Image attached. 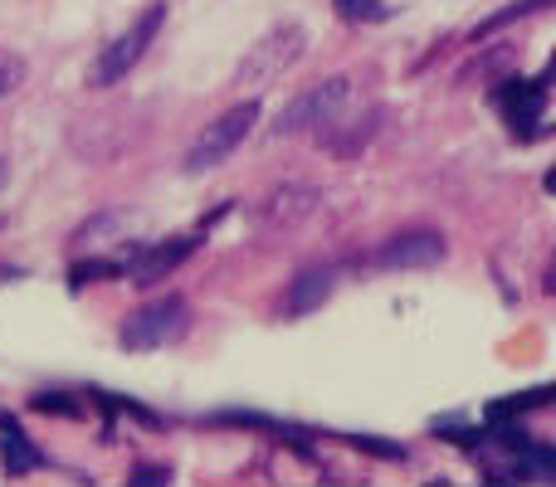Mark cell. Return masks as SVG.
<instances>
[{"label":"cell","instance_id":"14","mask_svg":"<svg viewBox=\"0 0 556 487\" xmlns=\"http://www.w3.org/2000/svg\"><path fill=\"white\" fill-rule=\"evenodd\" d=\"M108 278H123V268L108 264V258H88V264H74V287H84V283H108Z\"/></svg>","mask_w":556,"mask_h":487},{"label":"cell","instance_id":"6","mask_svg":"<svg viewBox=\"0 0 556 487\" xmlns=\"http://www.w3.org/2000/svg\"><path fill=\"white\" fill-rule=\"evenodd\" d=\"M317 205H323V191H317V185L283 181L260 201V220H264V230H298L307 215H317Z\"/></svg>","mask_w":556,"mask_h":487},{"label":"cell","instance_id":"4","mask_svg":"<svg viewBox=\"0 0 556 487\" xmlns=\"http://www.w3.org/2000/svg\"><path fill=\"white\" fill-rule=\"evenodd\" d=\"M186 326H191V312L181 297H156L123 322V346L127 351H162V346L181 342Z\"/></svg>","mask_w":556,"mask_h":487},{"label":"cell","instance_id":"13","mask_svg":"<svg viewBox=\"0 0 556 487\" xmlns=\"http://www.w3.org/2000/svg\"><path fill=\"white\" fill-rule=\"evenodd\" d=\"M20 84H25V59H20L15 49H0V103L15 98Z\"/></svg>","mask_w":556,"mask_h":487},{"label":"cell","instance_id":"17","mask_svg":"<svg viewBox=\"0 0 556 487\" xmlns=\"http://www.w3.org/2000/svg\"><path fill=\"white\" fill-rule=\"evenodd\" d=\"M352 444L356 449H366V453H381V459H405L401 444H381V439H366V434H352Z\"/></svg>","mask_w":556,"mask_h":487},{"label":"cell","instance_id":"7","mask_svg":"<svg viewBox=\"0 0 556 487\" xmlns=\"http://www.w3.org/2000/svg\"><path fill=\"white\" fill-rule=\"evenodd\" d=\"M450 254V244H444V234L434 230H410V234H395V240H386L376 248V268H434L440 258Z\"/></svg>","mask_w":556,"mask_h":487},{"label":"cell","instance_id":"16","mask_svg":"<svg viewBox=\"0 0 556 487\" xmlns=\"http://www.w3.org/2000/svg\"><path fill=\"white\" fill-rule=\"evenodd\" d=\"M542 5H547V0H518V5L498 10V15H493V20H483V25L473 29V39H479V35H489V29H498V25H508V20H518V15H532V10H542Z\"/></svg>","mask_w":556,"mask_h":487},{"label":"cell","instance_id":"11","mask_svg":"<svg viewBox=\"0 0 556 487\" xmlns=\"http://www.w3.org/2000/svg\"><path fill=\"white\" fill-rule=\"evenodd\" d=\"M0 459H5L10 478H25V473H35L39 463H45V453H39L15 424H0Z\"/></svg>","mask_w":556,"mask_h":487},{"label":"cell","instance_id":"2","mask_svg":"<svg viewBox=\"0 0 556 487\" xmlns=\"http://www.w3.org/2000/svg\"><path fill=\"white\" fill-rule=\"evenodd\" d=\"M162 25H166V5L156 0V5H147L142 15L127 25V35H117L113 44L98 54V64L88 68V84L93 88H113V84H123L127 74H132L137 64H142V54L156 44V35H162Z\"/></svg>","mask_w":556,"mask_h":487},{"label":"cell","instance_id":"15","mask_svg":"<svg viewBox=\"0 0 556 487\" xmlns=\"http://www.w3.org/2000/svg\"><path fill=\"white\" fill-rule=\"evenodd\" d=\"M522 469L532 473V478H556V453L552 449H532V444H522Z\"/></svg>","mask_w":556,"mask_h":487},{"label":"cell","instance_id":"18","mask_svg":"<svg viewBox=\"0 0 556 487\" xmlns=\"http://www.w3.org/2000/svg\"><path fill=\"white\" fill-rule=\"evenodd\" d=\"M132 483H172V473H162V469H142Z\"/></svg>","mask_w":556,"mask_h":487},{"label":"cell","instance_id":"9","mask_svg":"<svg viewBox=\"0 0 556 487\" xmlns=\"http://www.w3.org/2000/svg\"><path fill=\"white\" fill-rule=\"evenodd\" d=\"M332 287H337V268H307V273H298L293 283H288V297H283L288 317L317 312V307L332 297Z\"/></svg>","mask_w":556,"mask_h":487},{"label":"cell","instance_id":"12","mask_svg":"<svg viewBox=\"0 0 556 487\" xmlns=\"http://www.w3.org/2000/svg\"><path fill=\"white\" fill-rule=\"evenodd\" d=\"M332 5L352 25H381V20H391V5H381V0H332Z\"/></svg>","mask_w":556,"mask_h":487},{"label":"cell","instance_id":"3","mask_svg":"<svg viewBox=\"0 0 556 487\" xmlns=\"http://www.w3.org/2000/svg\"><path fill=\"white\" fill-rule=\"evenodd\" d=\"M303 54H307V29L303 25H278L260 39V44H250V54H244L235 84L240 88H269L274 78H283Z\"/></svg>","mask_w":556,"mask_h":487},{"label":"cell","instance_id":"1","mask_svg":"<svg viewBox=\"0 0 556 487\" xmlns=\"http://www.w3.org/2000/svg\"><path fill=\"white\" fill-rule=\"evenodd\" d=\"M254 123H260V98H244V103H235L225 117H215L191 142V152H186V176H205V171H215V166H225L244 146V137L254 132Z\"/></svg>","mask_w":556,"mask_h":487},{"label":"cell","instance_id":"19","mask_svg":"<svg viewBox=\"0 0 556 487\" xmlns=\"http://www.w3.org/2000/svg\"><path fill=\"white\" fill-rule=\"evenodd\" d=\"M10 181V162H5V156H0V185H5Z\"/></svg>","mask_w":556,"mask_h":487},{"label":"cell","instance_id":"5","mask_svg":"<svg viewBox=\"0 0 556 487\" xmlns=\"http://www.w3.org/2000/svg\"><path fill=\"white\" fill-rule=\"evenodd\" d=\"M346 98H352V78L337 74V78H323V84H313L307 93H298L293 103L278 113L274 123V137H298V132H317V127L327 123V117H337L346 107Z\"/></svg>","mask_w":556,"mask_h":487},{"label":"cell","instance_id":"8","mask_svg":"<svg viewBox=\"0 0 556 487\" xmlns=\"http://www.w3.org/2000/svg\"><path fill=\"white\" fill-rule=\"evenodd\" d=\"M503 113H508L513 132L518 137H532V127L542 123V113H547V78H503Z\"/></svg>","mask_w":556,"mask_h":487},{"label":"cell","instance_id":"10","mask_svg":"<svg viewBox=\"0 0 556 487\" xmlns=\"http://www.w3.org/2000/svg\"><path fill=\"white\" fill-rule=\"evenodd\" d=\"M191 248H195L191 234H181V240H172V244H156V248H147V254L132 264V283H137V287H156L166 273H172L176 264H181L186 254H191Z\"/></svg>","mask_w":556,"mask_h":487}]
</instances>
